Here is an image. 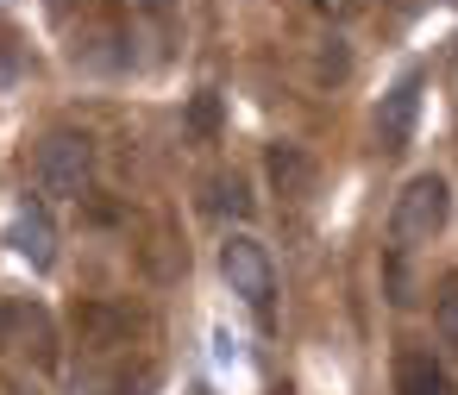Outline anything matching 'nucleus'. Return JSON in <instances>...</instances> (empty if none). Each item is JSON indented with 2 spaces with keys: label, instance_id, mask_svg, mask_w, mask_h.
Instances as JSON below:
<instances>
[{
  "label": "nucleus",
  "instance_id": "obj_12",
  "mask_svg": "<svg viewBox=\"0 0 458 395\" xmlns=\"http://www.w3.org/2000/svg\"><path fill=\"white\" fill-rule=\"evenodd\" d=\"M364 7V0H314V13H327V20H352Z\"/></svg>",
  "mask_w": 458,
  "mask_h": 395
},
{
  "label": "nucleus",
  "instance_id": "obj_1",
  "mask_svg": "<svg viewBox=\"0 0 458 395\" xmlns=\"http://www.w3.org/2000/svg\"><path fill=\"white\" fill-rule=\"evenodd\" d=\"M445 220H452V182L439 170H420L402 182V195L389 207V239H395V251H414V245H433L445 232Z\"/></svg>",
  "mask_w": 458,
  "mask_h": 395
},
{
  "label": "nucleus",
  "instance_id": "obj_11",
  "mask_svg": "<svg viewBox=\"0 0 458 395\" xmlns=\"http://www.w3.org/2000/svg\"><path fill=\"white\" fill-rule=\"evenodd\" d=\"M220 126V101L214 95H195V132H214Z\"/></svg>",
  "mask_w": 458,
  "mask_h": 395
},
{
  "label": "nucleus",
  "instance_id": "obj_6",
  "mask_svg": "<svg viewBox=\"0 0 458 395\" xmlns=\"http://www.w3.org/2000/svg\"><path fill=\"white\" fill-rule=\"evenodd\" d=\"M395 395H452V376L433 351H402L395 357Z\"/></svg>",
  "mask_w": 458,
  "mask_h": 395
},
{
  "label": "nucleus",
  "instance_id": "obj_14",
  "mask_svg": "<svg viewBox=\"0 0 458 395\" xmlns=\"http://www.w3.org/2000/svg\"><path fill=\"white\" fill-rule=\"evenodd\" d=\"M7 326H13V307H0V345H7Z\"/></svg>",
  "mask_w": 458,
  "mask_h": 395
},
{
  "label": "nucleus",
  "instance_id": "obj_13",
  "mask_svg": "<svg viewBox=\"0 0 458 395\" xmlns=\"http://www.w3.org/2000/svg\"><path fill=\"white\" fill-rule=\"evenodd\" d=\"M132 7H139V13H151V20H164V13L176 7V0H132Z\"/></svg>",
  "mask_w": 458,
  "mask_h": 395
},
{
  "label": "nucleus",
  "instance_id": "obj_3",
  "mask_svg": "<svg viewBox=\"0 0 458 395\" xmlns=\"http://www.w3.org/2000/svg\"><path fill=\"white\" fill-rule=\"evenodd\" d=\"M220 276H226V289H233L258 320H270V307H276V270H270V251H264L251 232H226V245H220Z\"/></svg>",
  "mask_w": 458,
  "mask_h": 395
},
{
  "label": "nucleus",
  "instance_id": "obj_10",
  "mask_svg": "<svg viewBox=\"0 0 458 395\" xmlns=\"http://www.w3.org/2000/svg\"><path fill=\"white\" fill-rule=\"evenodd\" d=\"M220 207L245 220V214H251V195H245V182H220Z\"/></svg>",
  "mask_w": 458,
  "mask_h": 395
},
{
  "label": "nucleus",
  "instance_id": "obj_5",
  "mask_svg": "<svg viewBox=\"0 0 458 395\" xmlns=\"http://www.w3.org/2000/svg\"><path fill=\"white\" fill-rule=\"evenodd\" d=\"M13 251L32 264V270H51L57 264V226L38 201H20L13 207Z\"/></svg>",
  "mask_w": 458,
  "mask_h": 395
},
{
  "label": "nucleus",
  "instance_id": "obj_7",
  "mask_svg": "<svg viewBox=\"0 0 458 395\" xmlns=\"http://www.w3.org/2000/svg\"><path fill=\"white\" fill-rule=\"evenodd\" d=\"M264 170H270V182H276L283 195H308V189H314V164H308L301 145H270Z\"/></svg>",
  "mask_w": 458,
  "mask_h": 395
},
{
  "label": "nucleus",
  "instance_id": "obj_9",
  "mask_svg": "<svg viewBox=\"0 0 458 395\" xmlns=\"http://www.w3.org/2000/svg\"><path fill=\"white\" fill-rule=\"evenodd\" d=\"M345 76H352V51H345V38H320V51H314V82L333 88V82H345Z\"/></svg>",
  "mask_w": 458,
  "mask_h": 395
},
{
  "label": "nucleus",
  "instance_id": "obj_4",
  "mask_svg": "<svg viewBox=\"0 0 458 395\" xmlns=\"http://www.w3.org/2000/svg\"><path fill=\"white\" fill-rule=\"evenodd\" d=\"M414 120H420V76H402V82L383 95V107H377V139H383V151H408V145H414Z\"/></svg>",
  "mask_w": 458,
  "mask_h": 395
},
{
  "label": "nucleus",
  "instance_id": "obj_2",
  "mask_svg": "<svg viewBox=\"0 0 458 395\" xmlns=\"http://www.w3.org/2000/svg\"><path fill=\"white\" fill-rule=\"evenodd\" d=\"M89 176H95V139L89 132H51L32 157V182L51 201H76L89 189Z\"/></svg>",
  "mask_w": 458,
  "mask_h": 395
},
{
  "label": "nucleus",
  "instance_id": "obj_8",
  "mask_svg": "<svg viewBox=\"0 0 458 395\" xmlns=\"http://www.w3.org/2000/svg\"><path fill=\"white\" fill-rule=\"evenodd\" d=\"M433 326H439V345L458 357V276H439V295H433Z\"/></svg>",
  "mask_w": 458,
  "mask_h": 395
},
{
  "label": "nucleus",
  "instance_id": "obj_15",
  "mask_svg": "<svg viewBox=\"0 0 458 395\" xmlns=\"http://www.w3.org/2000/svg\"><path fill=\"white\" fill-rule=\"evenodd\" d=\"M452 57H458V45H452Z\"/></svg>",
  "mask_w": 458,
  "mask_h": 395
}]
</instances>
